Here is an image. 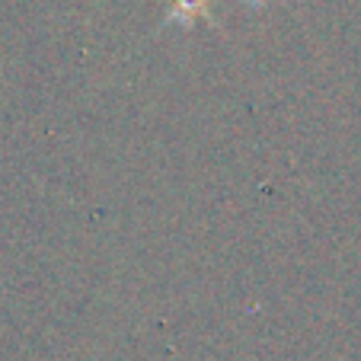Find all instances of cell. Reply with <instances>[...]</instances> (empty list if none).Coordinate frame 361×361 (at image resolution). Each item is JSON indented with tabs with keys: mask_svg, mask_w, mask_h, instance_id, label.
Segmentation results:
<instances>
[{
	"mask_svg": "<svg viewBox=\"0 0 361 361\" xmlns=\"http://www.w3.org/2000/svg\"><path fill=\"white\" fill-rule=\"evenodd\" d=\"M202 4L204 0H176V7H183L185 13H189V10H202Z\"/></svg>",
	"mask_w": 361,
	"mask_h": 361,
	"instance_id": "1",
	"label": "cell"
}]
</instances>
